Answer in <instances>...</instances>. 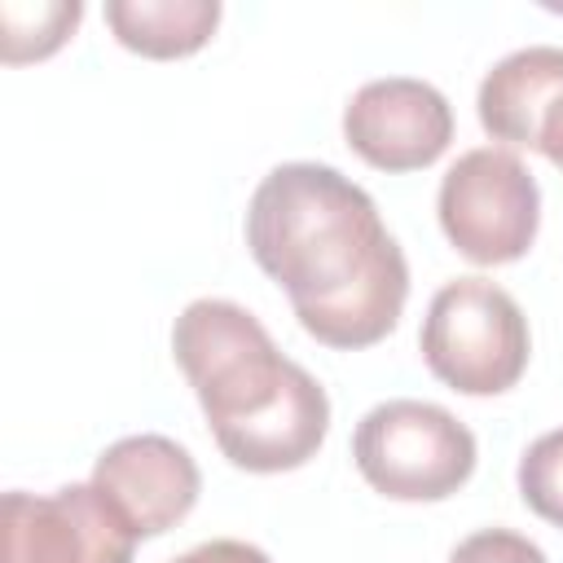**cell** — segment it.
<instances>
[{
	"mask_svg": "<svg viewBox=\"0 0 563 563\" xmlns=\"http://www.w3.org/2000/svg\"><path fill=\"white\" fill-rule=\"evenodd\" d=\"M136 541L92 484L0 501V563H132Z\"/></svg>",
	"mask_w": 563,
	"mask_h": 563,
	"instance_id": "cell-6",
	"label": "cell"
},
{
	"mask_svg": "<svg viewBox=\"0 0 563 563\" xmlns=\"http://www.w3.org/2000/svg\"><path fill=\"white\" fill-rule=\"evenodd\" d=\"M352 457L365 484L391 501H444L475 471V435L444 405L396 396L356 422Z\"/></svg>",
	"mask_w": 563,
	"mask_h": 563,
	"instance_id": "cell-4",
	"label": "cell"
},
{
	"mask_svg": "<svg viewBox=\"0 0 563 563\" xmlns=\"http://www.w3.org/2000/svg\"><path fill=\"white\" fill-rule=\"evenodd\" d=\"M246 246L325 347H369L405 312V251L374 198L330 163L273 167L251 194Z\"/></svg>",
	"mask_w": 563,
	"mask_h": 563,
	"instance_id": "cell-1",
	"label": "cell"
},
{
	"mask_svg": "<svg viewBox=\"0 0 563 563\" xmlns=\"http://www.w3.org/2000/svg\"><path fill=\"white\" fill-rule=\"evenodd\" d=\"M435 211L444 238L471 264H515L537 242L541 189L515 150L479 145L444 172Z\"/></svg>",
	"mask_w": 563,
	"mask_h": 563,
	"instance_id": "cell-5",
	"label": "cell"
},
{
	"mask_svg": "<svg viewBox=\"0 0 563 563\" xmlns=\"http://www.w3.org/2000/svg\"><path fill=\"white\" fill-rule=\"evenodd\" d=\"M563 92V48L554 44H528L506 53L479 84L475 110L493 141L528 145L537 150V132L545 110Z\"/></svg>",
	"mask_w": 563,
	"mask_h": 563,
	"instance_id": "cell-9",
	"label": "cell"
},
{
	"mask_svg": "<svg viewBox=\"0 0 563 563\" xmlns=\"http://www.w3.org/2000/svg\"><path fill=\"white\" fill-rule=\"evenodd\" d=\"M519 497L532 515L563 528V427L537 435L519 457Z\"/></svg>",
	"mask_w": 563,
	"mask_h": 563,
	"instance_id": "cell-12",
	"label": "cell"
},
{
	"mask_svg": "<svg viewBox=\"0 0 563 563\" xmlns=\"http://www.w3.org/2000/svg\"><path fill=\"white\" fill-rule=\"evenodd\" d=\"M172 563H273V559H268L260 545H251V541L216 537V541H202V545L185 550V554L172 559Z\"/></svg>",
	"mask_w": 563,
	"mask_h": 563,
	"instance_id": "cell-14",
	"label": "cell"
},
{
	"mask_svg": "<svg viewBox=\"0 0 563 563\" xmlns=\"http://www.w3.org/2000/svg\"><path fill=\"white\" fill-rule=\"evenodd\" d=\"M449 563H550L545 550L510 528H479L453 545Z\"/></svg>",
	"mask_w": 563,
	"mask_h": 563,
	"instance_id": "cell-13",
	"label": "cell"
},
{
	"mask_svg": "<svg viewBox=\"0 0 563 563\" xmlns=\"http://www.w3.org/2000/svg\"><path fill=\"white\" fill-rule=\"evenodd\" d=\"M343 136L378 172H418L449 150L453 110L435 84L383 75L361 84L343 106Z\"/></svg>",
	"mask_w": 563,
	"mask_h": 563,
	"instance_id": "cell-7",
	"label": "cell"
},
{
	"mask_svg": "<svg viewBox=\"0 0 563 563\" xmlns=\"http://www.w3.org/2000/svg\"><path fill=\"white\" fill-rule=\"evenodd\" d=\"M537 150L563 172V92H559V101L545 110V119H541V132H537Z\"/></svg>",
	"mask_w": 563,
	"mask_h": 563,
	"instance_id": "cell-15",
	"label": "cell"
},
{
	"mask_svg": "<svg viewBox=\"0 0 563 563\" xmlns=\"http://www.w3.org/2000/svg\"><path fill=\"white\" fill-rule=\"evenodd\" d=\"M418 347L444 387L462 396H497L523 378L532 339L510 290L488 277H453L431 295Z\"/></svg>",
	"mask_w": 563,
	"mask_h": 563,
	"instance_id": "cell-3",
	"label": "cell"
},
{
	"mask_svg": "<svg viewBox=\"0 0 563 563\" xmlns=\"http://www.w3.org/2000/svg\"><path fill=\"white\" fill-rule=\"evenodd\" d=\"M92 488L110 501V510L136 537H158L194 510L202 475L185 444L158 431H141V435L114 440L97 457Z\"/></svg>",
	"mask_w": 563,
	"mask_h": 563,
	"instance_id": "cell-8",
	"label": "cell"
},
{
	"mask_svg": "<svg viewBox=\"0 0 563 563\" xmlns=\"http://www.w3.org/2000/svg\"><path fill=\"white\" fill-rule=\"evenodd\" d=\"M106 22L123 48L167 62L189 57L211 40L220 0H106Z\"/></svg>",
	"mask_w": 563,
	"mask_h": 563,
	"instance_id": "cell-10",
	"label": "cell"
},
{
	"mask_svg": "<svg viewBox=\"0 0 563 563\" xmlns=\"http://www.w3.org/2000/svg\"><path fill=\"white\" fill-rule=\"evenodd\" d=\"M84 4L79 0H40V4H0V57L4 62H31L48 57L66 44V35L79 26Z\"/></svg>",
	"mask_w": 563,
	"mask_h": 563,
	"instance_id": "cell-11",
	"label": "cell"
},
{
	"mask_svg": "<svg viewBox=\"0 0 563 563\" xmlns=\"http://www.w3.org/2000/svg\"><path fill=\"white\" fill-rule=\"evenodd\" d=\"M185 369L220 453L255 475L295 471L325 444L330 396L233 299H194L172 325Z\"/></svg>",
	"mask_w": 563,
	"mask_h": 563,
	"instance_id": "cell-2",
	"label": "cell"
}]
</instances>
